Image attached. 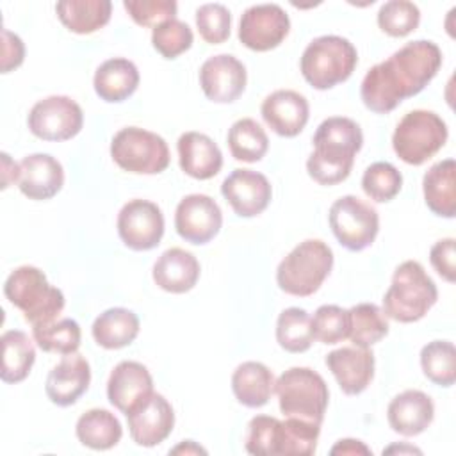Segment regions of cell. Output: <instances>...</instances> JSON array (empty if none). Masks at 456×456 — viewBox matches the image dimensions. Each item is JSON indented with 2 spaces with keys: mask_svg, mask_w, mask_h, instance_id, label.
Instances as JSON below:
<instances>
[{
  "mask_svg": "<svg viewBox=\"0 0 456 456\" xmlns=\"http://www.w3.org/2000/svg\"><path fill=\"white\" fill-rule=\"evenodd\" d=\"M265 125L281 137H296L310 118L308 100L292 89H278L265 96L260 107Z\"/></svg>",
  "mask_w": 456,
  "mask_h": 456,
  "instance_id": "d6986e66",
  "label": "cell"
},
{
  "mask_svg": "<svg viewBox=\"0 0 456 456\" xmlns=\"http://www.w3.org/2000/svg\"><path fill=\"white\" fill-rule=\"evenodd\" d=\"M153 392L150 370L134 360L119 362L107 381L109 403L125 415Z\"/></svg>",
  "mask_w": 456,
  "mask_h": 456,
  "instance_id": "7402d4cb",
  "label": "cell"
},
{
  "mask_svg": "<svg viewBox=\"0 0 456 456\" xmlns=\"http://www.w3.org/2000/svg\"><path fill=\"white\" fill-rule=\"evenodd\" d=\"M435 419V404L422 390H404L397 394L387 408V420L392 431L403 436L424 433Z\"/></svg>",
  "mask_w": 456,
  "mask_h": 456,
  "instance_id": "cb8c5ba5",
  "label": "cell"
},
{
  "mask_svg": "<svg viewBox=\"0 0 456 456\" xmlns=\"http://www.w3.org/2000/svg\"><path fill=\"white\" fill-rule=\"evenodd\" d=\"M118 235L134 251H148L160 244L164 235V214L148 200H130L118 214Z\"/></svg>",
  "mask_w": 456,
  "mask_h": 456,
  "instance_id": "4fadbf2b",
  "label": "cell"
},
{
  "mask_svg": "<svg viewBox=\"0 0 456 456\" xmlns=\"http://www.w3.org/2000/svg\"><path fill=\"white\" fill-rule=\"evenodd\" d=\"M28 130L43 141H68L84 125L80 105L64 94H52L34 103L28 112Z\"/></svg>",
  "mask_w": 456,
  "mask_h": 456,
  "instance_id": "7c38bea8",
  "label": "cell"
},
{
  "mask_svg": "<svg viewBox=\"0 0 456 456\" xmlns=\"http://www.w3.org/2000/svg\"><path fill=\"white\" fill-rule=\"evenodd\" d=\"M139 86L137 66L125 57H112L102 62L93 78L94 93L107 103H119L130 98Z\"/></svg>",
  "mask_w": 456,
  "mask_h": 456,
  "instance_id": "4316f807",
  "label": "cell"
},
{
  "mask_svg": "<svg viewBox=\"0 0 456 456\" xmlns=\"http://www.w3.org/2000/svg\"><path fill=\"white\" fill-rule=\"evenodd\" d=\"M20 178V164L14 162L9 153H2V189H7L12 182L18 183Z\"/></svg>",
  "mask_w": 456,
  "mask_h": 456,
  "instance_id": "c3c4849f",
  "label": "cell"
},
{
  "mask_svg": "<svg viewBox=\"0 0 456 456\" xmlns=\"http://www.w3.org/2000/svg\"><path fill=\"white\" fill-rule=\"evenodd\" d=\"M274 392L285 419L322 424L330 390L319 372L310 367H290L274 381Z\"/></svg>",
  "mask_w": 456,
  "mask_h": 456,
  "instance_id": "52a82bcc",
  "label": "cell"
},
{
  "mask_svg": "<svg viewBox=\"0 0 456 456\" xmlns=\"http://www.w3.org/2000/svg\"><path fill=\"white\" fill-rule=\"evenodd\" d=\"M196 27L203 41L221 45L230 37L232 14L223 4H203L196 9Z\"/></svg>",
  "mask_w": 456,
  "mask_h": 456,
  "instance_id": "7bdbcfd3",
  "label": "cell"
},
{
  "mask_svg": "<svg viewBox=\"0 0 456 456\" xmlns=\"http://www.w3.org/2000/svg\"><path fill=\"white\" fill-rule=\"evenodd\" d=\"M221 194L237 216L255 217L271 203L273 187L265 175L239 167L223 180Z\"/></svg>",
  "mask_w": 456,
  "mask_h": 456,
  "instance_id": "ac0fdd59",
  "label": "cell"
},
{
  "mask_svg": "<svg viewBox=\"0 0 456 456\" xmlns=\"http://www.w3.org/2000/svg\"><path fill=\"white\" fill-rule=\"evenodd\" d=\"M447 135V125L436 112L415 109L406 112L397 123L392 148L403 162L420 166L444 148Z\"/></svg>",
  "mask_w": 456,
  "mask_h": 456,
  "instance_id": "9c48e42d",
  "label": "cell"
},
{
  "mask_svg": "<svg viewBox=\"0 0 456 456\" xmlns=\"http://www.w3.org/2000/svg\"><path fill=\"white\" fill-rule=\"evenodd\" d=\"M232 390L240 404L260 408L274 392L273 370L260 362H242L232 374Z\"/></svg>",
  "mask_w": 456,
  "mask_h": 456,
  "instance_id": "f1b7e54d",
  "label": "cell"
},
{
  "mask_svg": "<svg viewBox=\"0 0 456 456\" xmlns=\"http://www.w3.org/2000/svg\"><path fill=\"white\" fill-rule=\"evenodd\" d=\"M422 192L433 214L452 219L456 216V162L444 159L433 164L424 173Z\"/></svg>",
  "mask_w": 456,
  "mask_h": 456,
  "instance_id": "83f0119b",
  "label": "cell"
},
{
  "mask_svg": "<svg viewBox=\"0 0 456 456\" xmlns=\"http://www.w3.org/2000/svg\"><path fill=\"white\" fill-rule=\"evenodd\" d=\"M91 333L94 342L103 349L126 347L139 335V317L123 306L107 308L94 319Z\"/></svg>",
  "mask_w": 456,
  "mask_h": 456,
  "instance_id": "f546056e",
  "label": "cell"
},
{
  "mask_svg": "<svg viewBox=\"0 0 456 456\" xmlns=\"http://www.w3.org/2000/svg\"><path fill=\"white\" fill-rule=\"evenodd\" d=\"M312 317L305 308H285L276 321V342L289 353H305L314 342Z\"/></svg>",
  "mask_w": 456,
  "mask_h": 456,
  "instance_id": "d590c367",
  "label": "cell"
},
{
  "mask_svg": "<svg viewBox=\"0 0 456 456\" xmlns=\"http://www.w3.org/2000/svg\"><path fill=\"white\" fill-rule=\"evenodd\" d=\"M112 160L134 175H159L171 160L167 142L155 132L125 126L110 141Z\"/></svg>",
  "mask_w": 456,
  "mask_h": 456,
  "instance_id": "30bf717a",
  "label": "cell"
},
{
  "mask_svg": "<svg viewBox=\"0 0 456 456\" xmlns=\"http://www.w3.org/2000/svg\"><path fill=\"white\" fill-rule=\"evenodd\" d=\"M91 367L89 362L78 354H62L61 362L52 367L46 376L45 392L48 399L57 406L75 404L89 388Z\"/></svg>",
  "mask_w": 456,
  "mask_h": 456,
  "instance_id": "ffe728a7",
  "label": "cell"
},
{
  "mask_svg": "<svg viewBox=\"0 0 456 456\" xmlns=\"http://www.w3.org/2000/svg\"><path fill=\"white\" fill-rule=\"evenodd\" d=\"M153 281L166 292L183 294L194 289L200 278L198 258L182 248L166 249L153 264Z\"/></svg>",
  "mask_w": 456,
  "mask_h": 456,
  "instance_id": "484cf974",
  "label": "cell"
},
{
  "mask_svg": "<svg viewBox=\"0 0 456 456\" xmlns=\"http://www.w3.org/2000/svg\"><path fill=\"white\" fill-rule=\"evenodd\" d=\"M123 7L137 25L153 28L173 20L178 9L175 0H125Z\"/></svg>",
  "mask_w": 456,
  "mask_h": 456,
  "instance_id": "ee69618b",
  "label": "cell"
},
{
  "mask_svg": "<svg viewBox=\"0 0 456 456\" xmlns=\"http://www.w3.org/2000/svg\"><path fill=\"white\" fill-rule=\"evenodd\" d=\"M347 338L356 347H370L388 335V321L383 310L374 303H358L349 310Z\"/></svg>",
  "mask_w": 456,
  "mask_h": 456,
  "instance_id": "836d02e7",
  "label": "cell"
},
{
  "mask_svg": "<svg viewBox=\"0 0 456 456\" xmlns=\"http://www.w3.org/2000/svg\"><path fill=\"white\" fill-rule=\"evenodd\" d=\"M4 294L34 328L52 322L64 310V294L48 283L46 274L34 265L16 267L4 283Z\"/></svg>",
  "mask_w": 456,
  "mask_h": 456,
  "instance_id": "5b68a950",
  "label": "cell"
},
{
  "mask_svg": "<svg viewBox=\"0 0 456 456\" xmlns=\"http://www.w3.org/2000/svg\"><path fill=\"white\" fill-rule=\"evenodd\" d=\"M358 64V52L342 36H319L305 48L299 68L303 78L319 91L346 82Z\"/></svg>",
  "mask_w": 456,
  "mask_h": 456,
  "instance_id": "8992f818",
  "label": "cell"
},
{
  "mask_svg": "<svg viewBox=\"0 0 456 456\" xmlns=\"http://www.w3.org/2000/svg\"><path fill=\"white\" fill-rule=\"evenodd\" d=\"M403 187L401 171L390 162L370 164L362 176V189L367 198L376 203H387L394 200Z\"/></svg>",
  "mask_w": 456,
  "mask_h": 456,
  "instance_id": "f35d334b",
  "label": "cell"
},
{
  "mask_svg": "<svg viewBox=\"0 0 456 456\" xmlns=\"http://www.w3.org/2000/svg\"><path fill=\"white\" fill-rule=\"evenodd\" d=\"M324 362L346 395L362 394L374 378V353L369 347H340L328 353Z\"/></svg>",
  "mask_w": 456,
  "mask_h": 456,
  "instance_id": "44dd1931",
  "label": "cell"
},
{
  "mask_svg": "<svg viewBox=\"0 0 456 456\" xmlns=\"http://www.w3.org/2000/svg\"><path fill=\"white\" fill-rule=\"evenodd\" d=\"M75 433L82 445L94 451H107L118 445L123 436V428L118 417L109 410L91 408L78 417Z\"/></svg>",
  "mask_w": 456,
  "mask_h": 456,
  "instance_id": "1f68e13d",
  "label": "cell"
},
{
  "mask_svg": "<svg viewBox=\"0 0 456 456\" xmlns=\"http://www.w3.org/2000/svg\"><path fill=\"white\" fill-rule=\"evenodd\" d=\"M223 226V212L207 194H187L175 210L176 233L191 244L210 242Z\"/></svg>",
  "mask_w": 456,
  "mask_h": 456,
  "instance_id": "9a60e30c",
  "label": "cell"
},
{
  "mask_svg": "<svg viewBox=\"0 0 456 456\" xmlns=\"http://www.w3.org/2000/svg\"><path fill=\"white\" fill-rule=\"evenodd\" d=\"M424 376L438 387H452L456 381V349L449 340L428 342L420 351Z\"/></svg>",
  "mask_w": 456,
  "mask_h": 456,
  "instance_id": "74e56055",
  "label": "cell"
},
{
  "mask_svg": "<svg viewBox=\"0 0 456 456\" xmlns=\"http://www.w3.org/2000/svg\"><path fill=\"white\" fill-rule=\"evenodd\" d=\"M438 299V289L420 262L406 260L392 274L383 296V314L397 322L420 321Z\"/></svg>",
  "mask_w": 456,
  "mask_h": 456,
  "instance_id": "277c9868",
  "label": "cell"
},
{
  "mask_svg": "<svg viewBox=\"0 0 456 456\" xmlns=\"http://www.w3.org/2000/svg\"><path fill=\"white\" fill-rule=\"evenodd\" d=\"M420 23V11L408 0H388L378 11L379 28L392 37L411 34Z\"/></svg>",
  "mask_w": 456,
  "mask_h": 456,
  "instance_id": "ab89813d",
  "label": "cell"
},
{
  "mask_svg": "<svg viewBox=\"0 0 456 456\" xmlns=\"http://www.w3.org/2000/svg\"><path fill=\"white\" fill-rule=\"evenodd\" d=\"M132 440L141 447L162 444L175 428V411L171 403L157 392H151L142 403L126 413Z\"/></svg>",
  "mask_w": 456,
  "mask_h": 456,
  "instance_id": "2e32d148",
  "label": "cell"
},
{
  "mask_svg": "<svg viewBox=\"0 0 456 456\" xmlns=\"http://www.w3.org/2000/svg\"><path fill=\"white\" fill-rule=\"evenodd\" d=\"M319 435V424L256 415L248 424L246 451L255 456H310L317 449Z\"/></svg>",
  "mask_w": 456,
  "mask_h": 456,
  "instance_id": "3957f363",
  "label": "cell"
},
{
  "mask_svg": "<svg viewBox=\"0 0 456 456\" xmlns=\"http://www.w3.org/2000/svg\"><path fill=\"white\" fill-rule=\"evenodd\" d=\"M61 23L75 34H93L105 27L112 14L110 0H61L55 4Z\"/></svg>",
  "mask_w": 456,
  "mask_h": 456,
  "instance_id": "4dcf8cb0",
  "label": "cell"
},
{
  "mask_svg": "<svg viewBox=\"0 0 456 456\" xmlns=\"http://www.w3.org/2000/svg\"><path fill=\"white\" fill-rule=\"evenodd\" d=\"M246 66L230 53L208 57L200 68V86L214 103H232L246 89Z\"/></svg>",
  "mask_w": 456,
  "mask_h": 456,
  "instance_id": "e0dca14e",
  "label": "cell"
},
{
  "mask_svg": "<svg viewBox=\"0 0 456 456\" xmlns=\"http://www.w3.org/2000/svg\"><path fill=\"white\" fill-rule=\"evenodd\" d=\"M454 239H440L429 249V262L433 269L449 283L456 280V265H454Z\"/></svg>",
  "mask_w": 456,
  "mask_h": 456,
  "instance_id": "f6af8a7d",
  "label": "cell"
},
{
  "mask_svg": "<svg viewBox=\"0 0 456 456\" xmlns=\"http://www.w3.org/2000/svg\"><path fill=\"white\" fill-rule=\"evenodd\" d=\"M2 369L4 383H20L28 374L36 362V349L28 335L21 330H7L2 338Z\"/></svg>",
  "mask_w": 456,
  "mask_h": 456,
  "instance_id": "d6a6232c",
  "label": "cell"
},
{
  "mask_svg": "<svg viewBox=\"0 0 456 456\" xmlns=\"http://www.w3.org/2000/svg\"><path fill=\"white\" fill-rule=\"evenodd\" d=\"M32 338L37 344V347L43 349L45 353L71 354L77 353L80 347L82 331L77 321L64 317L41 326H34Z\"/></svg>",
  "mask_w": 456,
  "mask_h": 456,
  "instance_id": "8d00e7d4",
  "label": "cell"
},
{
  "mask_svg": "<svg viewBox=\"0 0 456 456\" xmlns=\"http://www.w3.org/2000/svg\"><path fill=\"white\" fill-rule=\"evenodd\" d=\"M314 338L321 344H338L349 335V312L337 305H322L312 317Z\"/></svg>",
  "mask_w": 456,
  "mask_h": 456,
  "instance_id": "b9f144b4",
  "label": "cell"
},
{
  "mask_svg": "<svg viewBox=\"0 0 456 456\" xmlns=\"http://www.w3.org/2000/svg\"><path fill=\"white\" fill-rule=\"evenodd\" d=\"M64 185L62 164L48 153H32L20 162L18 187L34 201L53 198Z\"/></svg>",
  "mask_w": 456,
  "mask_h": 456,
  "instance_id": "603a6c76",
  "label": "cell"
},
{
  "mask_svg": "<svg viewBox=\"0 0 456 456\" xmlns=\"http://www.w3.org/2000/svg\"><path fill=\"white\" fill-rule=\"evenodd\" d=\"M25 59V45L20 36L11 30H2V73H9L21 66Z\"/></svg>",
  "mask_w": 456,
  "mask_h": 456,
  "instance_id": "bcb514c9",
  "label": "cell"
},
{
  "mask_svg": "<svg viewBox=\"0 0 456 456\" xmlns=\"http://www.w3.org/2000/svg\"><path fill=\"white\" fill-rule=\"evenodd\" d=\"M289 30V14L278 4H256L240 16L239 41L253 52H269L281 45Z\"/></svg>",
  "mask_w": 456,
  "mask_h": 456,
  "instance_id": "5bb4252c",
  "label": "cell"
},
{
  "mask_svg": "<svg viewBox=\"0 0 456 456\" xmlns=\"http://www.w3.org/2000/svg\"><path fill=\"white\" fill-rule=\"evenodd\" d=\"M328 221L337 240L349 251L369 248L379 232L378 210L353 194L331 203Z\"/></svg>",
  "mask_w": 456,
  "mask_h": 456,
  "instance_id": "8fae6325",
  "label": "cell"
},
{
  "mask_svg": "<svg viewBox=\"0 0 456 456\" xmlns=\"http://www.w3.org/2000/svg\"><path fill=\"white\" fill-rule=\"evenodd\" d=\"M178 162L185 175L196 180L214 178L223 167V153L207 134L185 132L176 142Z\"/></svg>",
  "mask_w": 456,
  "mask_h": 456,
  "instance_id": "d4e9b609",
  "label": "cell"
},
{
  "mask_svg": "<svg viewBox=\"0 0 456 456\" xmlns=\"http://www.w3.org/2000/svg\"><path fill=\"white\" fill-rule=\"evenodd\" d=\"M194 34L191 27L178 20H167L151 30V45L164 59H176L192 46Z\"/></svg>",
  "mask_w": 456,
  "mask_h": 456,
  "instance_id": "60d3db41",
  "label": "cell"
},
{
  "mask_svg": "<svg viewBox=\"0 0 456 456\" xmlns=\"http://www.w3.org/2000/svg\"><path fill=\"white\" fill-rule=\"evenodd\" d=\"M440 66L442 52L436 43L410 41L365 73L360 86L362 102L376 114H388L403 100L419 94L436 77Z\"/></svg>",
  "mask_w": 456,
  "mask_h": 456,
  "instance_id": "6da1fadb",
  "label": "cell"
},
{
  "mask_svg": "<svg viewBox=\"0 0 456 456\" xmlns=\"http://www.w3.org/2000/svg\"><path fill=\"white\" fill-rule=\"evenodd\" d=\"M171 454H207V451L203 447H200L196 442L192 440H183L180 445H176L175 449L169 451Z\"/></svg>",
  "mask_w": 456,
  "mask_h": 456,
  "instance_id": "681fc988",
  "label": "cell"
},
{
  "mask_svg": "<svg viewBox=\"0 0 456 456\" xmlns=\"http://www.w3.org/2000/svg\"><path fill=\"white\" fill-rule=\"evenodd\" d=\"M383 452H417V454H420V449L411 447V445H390Z\"/></svg>",
  "mask_w": 456,
  "mask_h": 456,
  "instance_id": "f907efd6",
  "label": "cell"
},
{
  "mask_svg": "<svg viewBox=\"0 0 456 456\" xmlns=\"http://www.w3.org/2000/svg\"><path fill=\"white\" fill-rule=\"evenodd\" d=\"M331 454H372L370 449L362 442V440H354V438H342L338 440L331 451Z\"/></svg>",
  "mask_w": 456,
  "mask_h": 456,
  "instance_id": "7dc6e473",
  "label": "cell"
},
{
  "mask_svg": "<svg viewBox=\"0 0 456 456\" xmlns=\"http://www.w3.org/2000/svg\"><path fill=\"white\" fill-rule=\"evenodd\" d=\"M314 151L308 155L306 171L321 185L344 182L362 150L363 134L356 121L344 116L324 119L314 134Z\"/></svg>",
  "mask_w": 456,
  "mask_h": 456,
  "instance_id": "7a4b0ae2",
  "label": "cell"
},
{
  "mask_svg": "<svg viewBox=\"0 0 456 456\" xmlns=\"http://www.w3.org/2000/svg\"><path fill=\"white\" fill-rule=\"evenodd\" d=\"M333 267V251L321 239L299 242L278 265L276 283L290 296L306 297L317 292Z\"/></svg>",
  "mask_w": 456,
  "mask_h": 456,
  "instance_id": "ba28073f",
  "label": "cell"
},
{
  "mask_svg": "<svg viewBox=\"0 0 456 456\" xmlns=\"http://www.w3.org/2000/svg\"><path fill=\"white\" fill-rule=\"evenodd\" d=\"M228 148L235 160L258 162L269 150V137L255 119L242 118L228 130Z\"/></svg>",
  "mask_w": 456,
  "mask_h": 456,
  "instance_id": "e575fe53",
  "label": "cell"
}]
</instances>
